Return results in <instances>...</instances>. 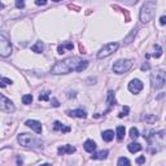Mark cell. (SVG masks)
<instances>
[{
  "instance_id": "7c38bea8",
  "label": "cell",
  "mask_w": 166,
  "mask_h": 166,
  "mask_svg": "<svg viewBox=\"0 0 166 166\" xmlns=\"http://www.w3.org/2000/svg\"><path fill=\"white\" fill-rule=\"evenodd\" d=\"M67 116L70 117H75V118H86L87 113L83 109H74V110H67Z\"/></svg>"
},
{
  "instance_id": "74e56055",
  "label": "cell",
  "mask_w": 166,
  "mask_h": 166,
  "mask_svg": "<svg viewBox=\"0 0 166 166\" xmlns=\"http://www.w3.org/2000/svg\"><path fill=\"white\" fill-rule=\"evenodd\" d=\"M4 8V4H2V3H0V9H3Z\"/></svg>"
},
{
  "instance_id": "30bf717a",
  "label": "cell",
  "mask_w": 166,
  "mask_h": 166,
  "mask_svg": "<svg viewBox=\"0 0 166 166\" xmlns=\"http://www.w3.org/2000/svg\"><path fill=\"white\" fill-rule=\"evenodd\" d=\"M26 126L30 127L31 130H34L36 134H42L43 131V127H42V123L39 121H35V119H29V121H26Z\"/></svg>"
},
{
  "instance_id": "ba28073f",
  "label": "cell",
  "mask_w": 166,
  "mask_h": 166,
  "mask_svg": "<svg viewBox=\"0 0 166 166\" xmlns=\"http://www.w3.org/2000/svg\"><path fill=\"white\" fill-rule=\"evenodd\" d=\"M0 110H3L5 113H13L16 110L13 101H10L8 97H5L2 93H0Z\"/></svg>"
},
{
  "instance_id": "ac0fdd59",
  "label": "cell",
  "mask_w": 166,
  "mask_h": 166,
  "mask_svg": "<svg viewBox=\"0 0 166 166\" xmlns=\"http://www.w3.org/2000/svg\"><path fill=\"white\" fill-rule=\"evenodd\" d=\"M127 149L131 153H136V152H139V150H142V145H140L139 143H130L127 145Z\"/></svg>"
},
{
  "instance_id": "44dd1931",
  "label": "cell",
  "mask_w": 166,
  "mask_h": 166,
  "mask_svg": "<svg viewBox=\"0 0 166 166\" xmlns=\"http://www.w3.org/2000/svg\"><path fill=\"white\" fill-rule=\"evenodd\" d=\"M66 49H73V44L71 43H65V44H61L59 45V48H57V51H59V53L62 55V53H65V51Z\"/></svg>"
},
{
  "instance_id": "52a82bcc",
  "label": "cell",
  "mask_w": 166,
  "mask_h": 166,
  "mask_svg": "<svg viewBox=\"0 0 166 166\" xmlns=\"http://www.w3.org/2000/svg\"><path fill=\"white\" fill-rule=\"evenodd\" d=\"M119 44L113 42V43H108L103 47V48L97 52V59H105V57H109L110 55H113L114 52L118 49Z\"/></svg>"
},
{
  "instance_id": "4dcf8cb0",
  "label": "cell",
  "mask_w": 166,
  "mask_h": 166,
  "mask_svg": "<svg viewBox=\"0 0 166 166\" xmlns=\"http://www.w3.org/2000/svg\"><path fill=\"white\" fill-rule=\"evenodd\" d=\"M122 2L126 4V5H135V4L139 2V0H122Z\"/></svg>"
},
{
  "instance_id": "83f0119b",
  "label": "cell",
  "mask_w": 166,
  "mask_h": 166,
  "mask_svg": "<svg viewBox=\"0 0 166 166\" xmlns=\"http://www.w3.org/2000/svg\"><path fill=\"white\" fill-rule=\"evenodd\" d=\"M48 97H49V92H43V93H40L39 95V100L40 101H47L48 100Z\"/></svg>"
},
{
  "instance_id": "3957f363",
  "label": "cell",
  "mask_w": 166,
  "mask_h": 166,
  "mask_svg": "<svg viewBox=\"0 0 166 166\" xmlns=\"http://www.w3.org/2000/svg\"><path fill=\"white\" fill-rule=\"evenodd\" d=\"M17 140L22 147H26V148H43V143H40L39 140L31 134H26V132L20 134Z\"/></svg>"
},
{
  "instance_id": "f1b7e54d",
  "label": "cell",
  "mask_w": 166,
  "mask_h": 166,
  "mask_svg": "<svg viewBox=\"0 0 166 166\" xmlns=\"http://www.w3.org/2000/svg\"><path fill=\"white\" fill-rule=\"evenodd\" d=\"M16 8L18 9L25 8V0H16Z\"/></svg>"
},
{
  "instance_id": "6da1fadb",
  "label": "cell",
  "mask_w": 166,
  "mask_h": 166,
  "mask_svg": "<svg viewBox=\"0 0 166 166\" xmlns=\"http://www.w3.org/2000/svg\"><path fill=\"white\" fill-rule=\"evenodd\" d=\"M88 66L87 60H81L78 57H67V59L59 61L52 66L51 73L55 75L67 74L70 71H83Z\"/></svg>"
},
{
  "instance_id": "9a60e30c",
  "label": "cell",
  "mask_w": 166,
  "mask_h": 166,
  "mask_svg": "<svg viewBox=\"0 0 166 166\" xmlns=\"http://www.w3.org/2000/svg\"><path fill=\"white\" fill-rule=\"evenodd\" d=\"M31 51L35 53H42L44 51V43L43 42H36L34 45H31Z\"/></svg>"
},
{
  "instance_id": "9c48e42d",
  "label": "cell",
  "mask_w": 166,
  "mask_h": 166,
  "mask_svg": "<svg viewBox=\"0 0 166 166\" xmlns=\"http://www.w3.org/2000/svg\"><path fill=\"white\" fill-rule=\"evenodd\" d=\"M143 90V82L140 79H132L128 83V91L131 93H139Z\"/></svg>"
},
{
  "instance_id": "d4e9b609",
  "label": "cell",
  "mask_w": 166,
  "mask_h": 166,
  "mask_svg": "<svg viewBox=\"0 0 166 166\" xmlns=\"http://www.w3.org/2000/svg\"><path fill=\"white\" fill-rule=\"evenodd\" d=\"M130 136H131L132 139L139 138V130L135 128V127H131V128H130Z\"/></svg>"
},
{
  "instance_id": "7402d4cb",
  "label": "cell",
  "mask_w": 166,
  "mask_h": 166,
  "mask_svg": "<svg viewBox=\"0 0 166 166\" xmlns=\"http://www.w3.org/2000/svg\"><path fill=\"white\" fill-rule=\"evenodd\" d=\"M106 103H108V105H116L117 101H116V97H114V92L113 91H109L108 92V99H106Z\"/></svg>"
},
{
  "instance_id": "cb8c5ba5",
  "label": "cell",
  "mask_w": 166,
  "mask_h": 166,
  "mask_svg": "<svg viewBox=\"0 0 166 166\" xmlns=\"http://www.w3.org/2000/svg\"><path fill=\"white\" fill-rule=\"evenodd\" d=\"M117 165L118 166H123V165H130V160L126 157H119L117 161Z\"/></svg>"
},
{
  "instance_id": "4316f807",
  "label": "cell",
  "mask_w": 166,
  "mask_h": 166,
  "mask_svg": "<svg viewBox=\"0 0 166 166\" xmlns=\"http://www.w3.org/2000/svg\"><path fill=\"white\" fill-rule=\"evenodd\" d=\"M154 49H156V52L153 53V56L156 57V59H158V57H160L161 55H162V49H161V47H160L158 44H156V45H154Z\"/></svg>"
},
{
  "instance_id": "484cf974",
  "label": "cell",
  "mask_w": 166,
  "mask_h": 166,
  "mask_svg": "<svg viewBox=\"0 0 166 166\" xmlns=\"http://www.w3.org/2000/svg\"><path fill=\"white\" fill-rule=\"evenodd\" d=\"M8 85H12V81L8 79V78H0V87H5Z\"/></svg>"
},
{
  "instance_id": "8d00e7d4",
  "label": "cell",
  "mask_w": 166,
  "mask_h": 166,
  "mask_svg": "<svg viewBox=\"0 0 166 166\" xmlns=\"http://www.w3.org/2000/svg\"><path fill=\"white\" fill-rule=\"evenodd\" d=\"M160 23L161 25H165L166 23V17H165V16H162V17L160 18Z\"/></svg>"
},
{
  "instance_id": "5bb4252c",
  "label": "cell",
  "mask_w": 166,
  "mask_h": 166,
  "mask_svg": "<svg viewBox=\"0 0 166 166\" xmlns=\"http://www.w3.org/2000/svg\"><path fill=\"white\" fill-rule=\"evenodd\" d=\"M53 130L55 131H61V132H69L70 131V127H67V126H64L60 121H56L53 123Z\"/></svg>"
},
{
  "instance_id": "4fadbf2b",
  "label": "cell",
  "mask_w": 166,
  "mask_h": 166,
  "mask_svg": "<svg viewBox=\"0 0 166 166\" xmlns=\"http://www.w3.org/2000/svg\"><path fill=\"white\" fill-rule=\"evenodd\" d=\"M83 148L85 150H87L88 153H93L96 150V143L93 140H86L85 144H83Z\"/></svg>"
},
{
  "instance_id": "277c9868",
  "label": "cell",
  "mask_w": 166,
  "mask_h": 166,
  "mask_svg": "<svg viewBox=\"0 0 166 166\" xmlns=\"http://www.w3.org/2000/svg\"><path fill=\"white\" fill-rule=\"evenodd\" d=\"M132 66V61L131 60H118L114 62L113 65V71L116 74H125L127 73Z\"/></svg>"
},
{
  "instance_id": "1f68e13d",
  "label": "cell",
  "mask_w": 166,
  "mask_h": 166,
  "mask_svg": "<svg viewBox=\"0 0 166 166\" xmlns=\"http://www.w3.org/2000/svg\"><path fill=\"white\" fill-rule=\"evenodd\" d=\"M134 35H136V29H134L132 31H131V34H130L128 36H127V39H126V43H130V40L132 39V36Z\"/></svg>"
},
{
  "instance_id": "e575fe53",
  "label": "cell",
  "mask_w": 166,
  "mask_h": 166,
  "mask_svg": "<svg viewBox=\"0 0 166 166\" xmlns=\"http://www.w3.org/2000/svg\"><path fill=\"white\" fill-rule=\"evenodd\" d=\"M149 67H150V66H149V64H143V65H142V67H140V69H142V70H148Z\"/></svg>"
},
{
  "instance_id": "2e32d148",
  "label": "cell",
  "mask_w": 166,
  "mask_h": 166,
  "mask_svg": "<svg viewBox=\"0 0 166 166\" xmlns=\"http://www.w3.org/2000/svg\"><path fill=\"white\" fill-rule=\"evenodd\" d=\"M108 150H100V152H97V153H93V156H91V158L92 160H105L108 157Z\"/></svg>"
},
{
  "instance_id": "7a4b0ae2",
  "label": "cell",
  "mask_w": 166,
  "mask_h": 166,
  "mask_svg": "<svg viewBox=\"0 0 166 166\" xmlns=\"http://www.w3.org/2000/svg\"><path fill=\"white\" fill-rule=\"evenodd\" d=\"M154 12H156V3L153 0H148L142 7V9H140V14H139L140 21H142L143 23H148L149 21L153 18Z\"/></svg>"
},
{
  "instance_id": "d590c367",
  "label": "cell",
  "mask_w": 166,
  "mask_h": 166,
  "mask_svg": "<svg viewBox=\"0 0 166 166\" xmlns=\"http://www.w3.org/2000/svg\"><path fill=\"white\" fill-rule=\"evenodd\" d=\"M52 105H53V106H59V105H60V104H59V101H57L55 97L52 99Z\"/></svg>"
},
{
  "instance_id": "f546056e",
  "label": "cell",
  "mask_w": 166,
  "mask_h": 166,
  "mask_svg": "<svg viewBox=\"0 0 166 166\" xmlns=\"http://www.w3.org/2000/svg\"><path fill=\"white\" fill-rule=\"evenodd\" d=\"M128 112H130V108H128V106H123V110H122V113H119L118 117L122 118V117H125V116H127Z\"/></svg>"
},
{
  "instance_id": "836d02e7",
  "label": "cell",
  "mask_w": 166,
  "mask_h": 166,
  "mask_svg": "<svg viewBox=\"0 0 166 166\" xmlns=\"http://www.w3.org/2000/svg\"><path fill=\"white\" fill-rule=\"evenodd\" d=\"M35 4L36 5H45L47 4V0H35Z\"/></svg>"
},
{
  "instance_id": "603a6c76",
  "label": "cell",
  "mask_w": 166,
  "mask_h": 166,
  "mask_svg": "<svg viewBox=\"0 0 166 166\" xmlns=\"http://www.w3.org/2000/svg\"><path fill=\"white\" fill-rule=\"evenodd\" d=\"M22 103L26 104V105L31 104V103H33V95H30V93H27V95H23L22 96Z\"/></svg>"
},
{
  "instance_id": "f35d334b",
  "label": "cell",
  "mask_w": 166,
  "mask_h": 166,
  "mask_svg": "<svg viewBox=\"0 0 166 166\" xmlns=\"http://www.w3.org/2000/svg\"><path fill=\"white\" fill-rule=\"evenodd\" d=\"M53 2H55V3H59V2H61V0H53Z\"/></svg>"
},
{
  "instance_id": "d6a6232c",
  "label": "cell",
  "mask_w": 166,
  "mask_h": 166,
  "mask_svg": "<svg viewBox=\"0 0 166 166\" xmlns=\"http://www.w3.org/2000/svg\"><path fill=\"white\" fill-rule=\"evenodd\" d=\"M145 162V157H144V156H142V157H139L138 160H136V164L138 165H142V164H144Z\"/></svg>"
},
{
  "instance_id": "5b68a950",
  "label": "cell",
  "mask_w": 166,
  "mask_h": 166,
  "mask_svg": "<svg viewBox=\"0 0 166 166\" xmlns=\"http://www.w3.org/2000/svg\"><path fill=\"white\" fill-rule=\"evenodd\" d=\"M150 82H152L153 88H162L166 82V75L164 70H157L150 75Z\"/></svg>"
},
{
  "instance_id": "8992f818",
  "label": "cell",
  "mask_w": 166,
  "mask_h": 166,
  "mask_svg": "<svg viewBox=\"0 0 166 166\" xmlns=\"http://www.w3.org/2000/svg\"><path fill=\"white\" fill-rule=\"evenodd\" d=\"M12 53V43L5 35L0 34V56L8 57Z\"/></svg>"
},
{
  "instance_id": "d6986e66",
  "label": "cell",
  "mask_w": 166,
  "mask_h": 166,
  "mask_svg": "<svg viewBox=\"0 0 166 166\" xmlns=\"http://www.w3.org/2000/svg\"><path fill=\"white\" fill-rule=\"evenodd\" d=\"M125 134H126V128L125 126H118L116 130V135H117V139L118 140H122L125 138Z\"/></svg>"
},
{
  "instance_id": "8fae6325",
  "label": "cell",
  "mask_w": 166,
  "mask_h": 166,
  "mask_svg": "<svg viewBox=\"0 0 166 166\" xmlns=\"http://www.w3.org/2000/svg\"><path fill=\"white\" fill-rule=\"evenodd\" d=\"M57 152H59L60 156H64V154H71L75 152V147H73V145H62V147H60L59 149H57Z\"/></svg>"
},
{
  "instance_id": "e0dca14e",
  "label": "cell",
  "mask_w": 166,
  "mask_h": 166,
  "mask_svg": "<svg viewBox=\"0 0 166 166\" xmlns=\"http://www.w3.org/2000/svg\"><path fill=\"white\" fill-rule=\"evenodd\" d=\"M113 139H114V131H112V130H105V131L103 132L104 142H112Z\"/></svg>"
},
{
  "instance_id": "ffe728a7",
  "label": "cell",
  "mask_w": 166,
  "mask_h": 166,
  "mask_svg": "<svg viewBox=\"0 0 166 166\" xmlns=\"http://www.w3.org/2000/svg\"><path fill=\"white\" fill-rule=\"evenodd\" d=\"M142 119H143V121H145L147 123L152 125V123H154L156 121H157V117L153 116V114H145V116L142 117Z\"/></svg>"
}]
</instances>
